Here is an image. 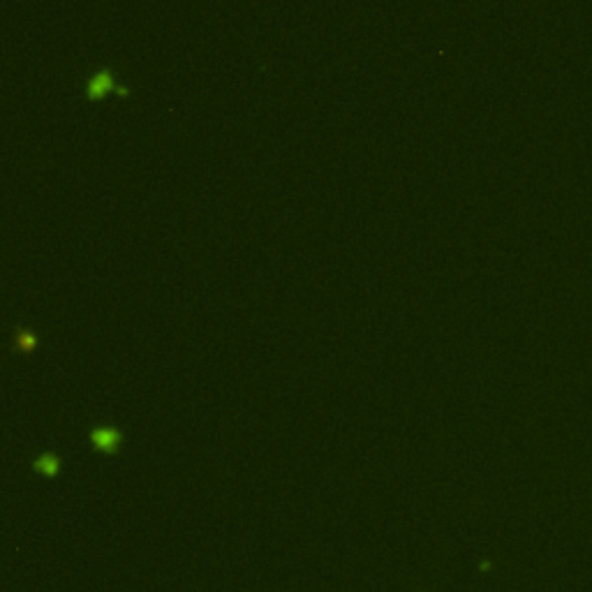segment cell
<instances>
[{
	"label": "cell",
	"instance_id": "obj_2",
	"mask_svg": "<svg viewBox=\"0 0 592 592\" xmlns=\"http://www.w3.org/2000/svg\"><path fill=\"white\" fill-rule=\"evenodd\" d=\"M88 440L97 451L116 454L123 444V431L111 424H95L93 428H88Z\"/></svg>",
	"mask_w": 592,
	"mask_h": 592
},
{
	"label": "cell",
	"instance_id": "obj_3",
	"mask_svg": "<svg viewBox=\"0 0 592 592\" xmlns=\"http://www.w3.org/2000/svg\"><path fill=\"white\" fill-rule=\"evenodd\" d=\"M14 350H19L21 354H31V352L40 345V334L28 324H17L14 327V336H12Z\"/></svg>",
	"mask_w": 592,
	"mask_h": 592
},
{
	"label": "cell",
	"instance_id": "obj_4",
	"mask_svg": "<svg viewBox=\"0 0 592 592\" xmlns=\"http://www.w3.org/2000/svg\"><path fill=\"white\" fill-rule=\"evenodd\" d=\"M33 470H38L44 477H56L60 472V456L54 451H42L38 458H33Z\"/></svg>",
	"mask_w": 592,
	"mask_h": 592
},
{
	"label": "cell",
	"instance_id": "obj_1",
	"mask_svg": "<svg viewBox=\"0 0 592 592\" xmlns=\"http://www.w3.org/2000/svg\"><path fill=\"white\" fill-rule=\"evenodd\" d=\"M118 93V95H130V86H125V83H118L116 81V74H114V67L109 65H102L97 67L93 74L88 76L86 81H83V95L88 97V100H97V97H104L107 93Z\"/></svg>",
	"mask_w": 592,
	"mask_h": 592
}]
</instances>
